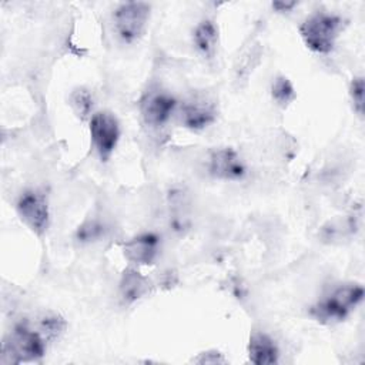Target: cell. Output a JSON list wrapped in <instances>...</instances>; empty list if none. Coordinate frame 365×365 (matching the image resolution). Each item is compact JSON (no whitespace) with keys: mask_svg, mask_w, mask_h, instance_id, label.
<instances>
[{"mask_svg":"<svg viewBox=\"0 0 365 365\" xmlns=\"http://www.w3.org/2000/svg\"><path fill=\"white\" fill-rule=\"evenodd\" d=\"M364 298V287L356 282L341 284L311 307V315L321 322L345 319Z\"/></svg>","mask_w":365,"mask_h":365,"instance_id":"6da1fadb","label":"cell"},{"mask_svg":"<svg viewBox=\"0 0 365 365\" xmlns=\"http://www.w3.org/2000/svg\"><path fill=\"white\" fill-rule=\"evenodd\" d=\"M47 341L27 324H19L4 339L1 348V364L34 362L44 356Z\"/></svg>","mask_w":365,"mask_h":365,"instance_id":"7a4b0ae2","label":"cell"},{"mask_svg":"<svg viewBox=\"0 0 365 365\" xmlns=\"http://www.w3.org/2000/svg\"><path fill=\"white\" fill-rule=\"evenodd\" d=\"M342 19L328 11H315L299 26V34L305 46L318 54H328L342 31Z\"/></svg>","mask_w":365,"mask_h":365,"instance_id":"3957f363","label":"cell"},{"mask_svg":"<svg viewBox=\"0 0 365 365\" xmlns=\"http://www.w3.org/2000/svg\"><path fill=\"white\" fill-rule=\"evenodd\" d=\"M151 6L144 1H127L120 4L113 13V24L117 36L124 43L137 41L150 20Z\"/></svg>","mask_w":365,"mask_h":365,"instance_id":"277c9868","label":"cell"},{"mask_svg":"<svg viewBox=\"0 0 365 365\" xmlns=\"http://www.w3.org/2000/svg\"><path fill=\"white\" fill-rule=\"evenodd\" d=\"M121 135L120 123L110 111L94 113L90 118V137L101 161H107L114 153Z\"/></svg>","mask_w":365,"mask_h":365,"instance_id":"5b68a950","label":"cell"},{"mask_svg":"<svg viewBox=\"0 0 365 365\" xmlns=\"http://www.w3.org/2000/svg\"><path fill=\"white\" fill-rule=\"evenodd\" d=\"M17 212L21 221L37 235L46 232L50 220L48 202L40 191H24L17 201Z\"/></svg>","mask_w":365,"mask_h":365,"instance_id":"8992f818","label":"cell"},{"mask_svg":"<svg viewBox=\"0 0 365 365\" xmlns=\"http://www.w3.org/2000/svg\"><path fill=\"white\" fill-rule=\"evenodd\" d=\"M217 118L215 103L204 94H192L180 107L181 124L190 130L200 131L211 125Z\"/></svg>","mask_w":365,"mask_h":365,"instance_id":"52a82bcc","label":"cell"},{"mask_svg":"<svg viewBox=\"0 0 365 365\" xmlns=\"http://www.w3.org/2000/svg\"><path fill=\"white\" fill-rule=\"evenodd\" d=\"M208 173L218 180L240 181L245 177L247 167L234 148L221 147L211 151L208 158Z\"/></svg>","mask_w":365,"mask_h":365,"instance_id":"ba28073f","label":"cell"},{"mask_svg":"<svg viewBox=\"0 0 365 365\" xmlns=\"http://www.w3.org/2000/svg\"><path fill=\"white\" fill-rule=\"evenodd\" d=\"M177 100L167 93H153L141 103V115L147 125L163 127L177 111Z\"/></svg>","mask_w":365,"mask_h":365,"instance_id":"9c48e42d","label":"cell"},{"mask_svg":"<svg viewBox=\"0 0 365 365\" xmlns=\"http://www.w3.org/2000/svg\"><path fill=\"white\" fill-rule=\"evenodd\" d=\"M160 251V240L153 232H144L125 241L123 245L124 257L137 265H150L155 261Z\"/></svg>","mask_w":365,"mask_h":365,"instance_id":"30bf717a","label":"cell"},{"mask_svg":"<svg viewBox=\"0 0 365 365\" xmlns=\"http://www.w3.org/2000/svg\"><path fill=\"white\" fill-rule=\"evenodd\" d=\"M248 356L255 365H272L278 362L279 351L275 341L265 332H252L248 342Z\"/></svg>","mask_w":365,"mask_h":365,"instance_id":"8fae6325","label":"cell"},{"mask_svg":"<svg viewBox=\"0 0 365 365\" xmlns=\"http://www.w3.org/2000/svg\"><path fill=\"white\" fill-rule=\"evenodd\" d=\"M151 284L147 277L134 268L123 272L120 279V297L125 304H133L150 294Z\"/></svg>","mask_w":365,"mask_h":365,"instance_id":"7c38bea8","label":"cell"},{"mask_svg":"<svg viewBox=\"0 0 365 365\" xmlns=\"http://www.w3.org/2000/svg\"><path fill=\"white\" fill-rule=\"evenodd\" d=\"M194 46L197 50L207 58H212L217 53L218 46V29L215 27L214 21L202 20L194 29Z\"/></svg>","mask_w":365,"mask_h":365,"instance_id":"4fadbf2b","label":"cell"},{"mask_svg":"<svg viewBox=\"0 0 365 365\" xmlns=\"http://www.w3.org/2000/svg\"><path fill=\"white\" fill-rule=\"evenodd\" d=\"M66 329V321L57 314H44L38 318L37 331L44 336V339H57Z\"/></svg>","mask_w":365,"mask_h":365,"instance_id":"5bb4252c","label":"cell"},{"mask_svg":"<svg viewBox=\"0 0 365 365\" xmlns=\"http://www.w3.org/2000/svg\"><path fill=\"white\" fill-rule=\"evenodd\" d=\"M271 94H272V98L275 100V103L281 107L288 106L295 98V90H294L291 81L284 76H278L272 81Z\"/></svg>","mask_w":365,"mask_h":365,"instance_id":"9a60e30c","label":"cell"},{"mask_svg":"<svg viewBox=\"0 0 365 365\" xmlns=\"http://www.w3.org/2000/svg\"><path fill=\"white\" fill-rule=\"evenodd\" d=\"M71 106L76 114L81 118H87L93 115V97L86 88H77L70 96Z\"/></svg>","mask_w":365,"mask_h":365,"instance_id":"2e32d148","label":"cell"},{"mask_svg":"<svg viewBox=\"0 0 365 365\" xmlns=\"http://www.w3.org/2000/svg\"><path fill=\"white\" fill-rule=\"evenodd\" d=\"M364 91H365L364 78L355 77L349 86V96H351V101L354 104V110L359 115L364 114Z\"/></svg>","mask_w":365,"mask_h":365,"instance_id":"e0dca14e","label":"cell"},{"mask_svg":"<svg viewBox=\"0 0 365 365\" xmlns=\"http://www.w3.org/2000/svg\"><path fill=\"white\" fill-rule=\"evenodd\" d=\"M297 3H282V1H275L272 3V7L277 9L278 11H288L291 10Z\"/></svg>","mask_w":365,"mask_h":365,"instance_id":"ac0fdd59","label":"cell"}]
</instances>
